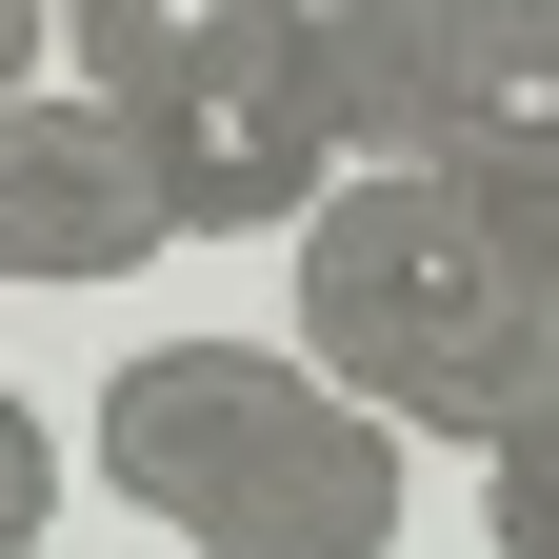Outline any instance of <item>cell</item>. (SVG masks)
<instances>
[{
	"instance_id": "277c9868",
	"label": "cell",
	"mask_w": 559,
	"mask_h": 559,
	"mask_svg": "<svg viewBox=\"0 0 559 559\" xmlns=\"http://www.w3.org/2000/svg\"><path fill=\"white\" fill-rule=\"evenodd\" d=\"M160 240L180 221H160V160L120 100H81V81L0 100V280H140Z\"/></svg>"
},
{
	"instance_id": "ba28073f",
	"label": "cell",
	"mask_w": 559,
	"mask_h": 559,
	"mask_svg": "<svg viewBox=\"0 0 559 559\" xmlns=\"http://www.w3.org/2000/svg\"><path fill=\"white\" fill-rule=\"evenodd\" d=\"M40 539H60V419L0 380V559H40Z\"/></svg>"
},
{
	"instance_id": "5b68a950",
	"label": "cell",
	"mask_w": 559,
	"mask_h": 559,
	"mask_svg": "<svg viewBox=\"0 0 559 559\" xmlns=\"http://www.w3.org/2000/svg\"><path fill=\"white\" fill-rule=\"evenodd\" d=\"M419 180L559 200V0H440V120H419Z\"/></svg>"
},
{
	"instance_id": "7a4b0ae2",
	"label": "cell",
	"mask_w": 559,
	"mask_h": 559,
	"mask_svg": "<svg viewBox=\"0 0 559 559\" xmlns=\"http://www.w3.org/2000/svg\"><path fill=\"white\" fill-rule=\"evenodd\" d=\"M100 479L200 559H400L419 440L360 419L300 340H140L100 380Z\"/></svg>"
},
{
	"instance_id": "3957f363",
	"label": "cell",
	"mask_w": 559,
	"mask_h": 559,
	"mask_svg": "<svg viewBox=\"0 0 559 559\" xmlns=\"http://www.w3.org/2000/svg\"><path fill=\"white\" fill-rule=\"evenodd\" d=\"M140 160H160V221H180V240H300L320 200L360 180L340 120H320V81H300V40L240 60V81H200V100H160Z\"/></svg>"
},
{
	"instance_id": "6da1fadb",
	"label": "cell",
	"mask_w": 559,
	"mask_h": 559,
	"mask_svg": "<svg viewBox=\"0 0 559 559\" xmlns=\"http://www.w3.org/2000/svg\"><path fill=\"white\" fill-rule=\"evenodd\" d=\"M280 260H300V360L360 419L460 440V460H500L520 419H559V200L360 160Z\"/></svg>"
},
{
	"instance_id": "9c48e42d",
	"label": "cell",
	"mask_w": 559,
	"mask_h": 559,
	"mask_svg": "<svg viewBox=\"0 0 559 559\" xmlns=\"http://www.w3.org/2000/svg\"><path fill=\"white\" fill-rule=\"evenodd\" d=\"M40 60H60V0H0V100H21Z\"/></svg>"
},
{
	"instance_id": "8992f818",
	"label": "cell",
	"mask_w": 559,
	"mask_h": 559,
	"mask_svg": "<svg viewBox=\"0 0 559 559\" xmlns=\"http://www.w3.org/2000/svg\"><path fill=\"white\" fill-rule=\"evenodd\" d=\"M280 40H300V0H60V81L120 100V120L240 81V60H280Z\"/></svg>"
},
{
	"instance_id": "52a82bcc",
	"label": "cell",
	"mask_w": 559,
	"mask_h": 559,
	"mask_svg": "<svg viewBox=\"0 0 559 559\" xmlns=\"http://www.w3.org/2000/svg\"><path fill=\"white\" fill-rule=\"evenodd\" d=\"M479 539H500V559H559V419H520V440L479 460Z\"/></svg>"
}]
</instances>
